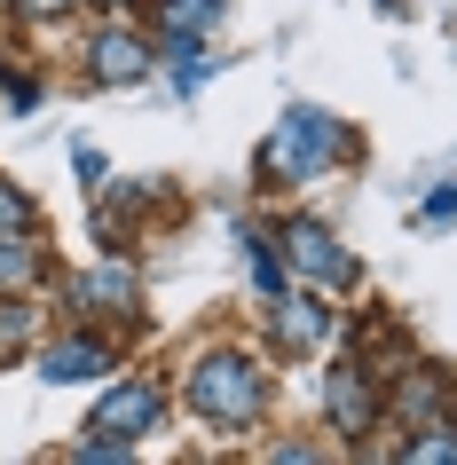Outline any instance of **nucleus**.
Returning <instances> with one entry per match:
<instances>
[{
  "label": "nucleus",
  "mask_w": 457,
  "mask_h": 465,
  "mask_svg": "<svg viewBox=\"0 0 457 465\" xmlns=\"http://www.w3.org/2000/svg\"><path fill=\"white\" fill-rule=\"evenodd\" d=\"M190 402L221 426H253L261 418V371L244 363V355H214V363L190 371Z\"/></svg>",
  "instance_id": "f257e3e1"
},
{
  "label": "nucleus",
  "mask_w": 457,
  "mask_h": 465,
  "mask_svg": "<svg viewBox=\"0 0 457 465\" xmlns=\"http://www.w3.org/2000/svg\"><path fill=\"white\" fill-rule=\"evenodd\" d=\"M150 418H158V387H150V379L119 387V394L95 411V426H87V434H95V441H87V458H111V450L126 441V426H150Z\"/></svg>",
  "instance_id": "f03ea898"
},
{
  "label": "nucleus",
  "mask_w": 457,
  "mask_h": 465,
  "mask_svg": "<svg viewBox=\"0 0 457 465\" xmlns=\"http://www.w3.org/2000/svg\"><path fill=\"white\" fill-rule=\"evenodd\" d=\"M292 269H300V276H315V284H332V276H347V252L332 245V229L300 221V229H292Z\"/></svg>",
  "instance_id": "7ed1b4c3"
},
{
  "label": "nucleus",
  "mask_w": 457,
  "mask_h": 465,
  "mask_svg": "<svg viewBox=\"0 0 457 465\" xmlns=\"http://www.w3.org/2000/svg\"><path fill=\"white\" fill-rule=\"evenodd\" d=\"M55 379V387H72V379H103L111 371V347L103 340H64V347H48V363H40Z\"/></svg>",
  "instance_id": "20e7f679"
},
{
  "label": "nucleus",
  "mask_w": 457,
  "mask_h": 465,
  "mask_svg": "<svg viewBox=\"0 0 457 465\" xmlns=\"http://www.w3.org/2000/svg\"><path fill=\"white\" fill-rule=\"evenodd\" d=\"M323 402H332V418L347 426V434H363V426H371V394H363V379H355V371H332Z\"/></svg>",
  "instance_id": "39448f33"
},
{
  "label": "nucleus",
  "mask_w": 457,
  "mask_h": 465,
  "mask_svg": "<svg viewBox=\"0 0 457 465\" xmlns=\"http://www.w3.org/2000/svg\"><path fill=\"white\" fill-rule=\"evenodd\" d=\"M143 40H103L95 48V79H111V87H119V79H143Z\"/></svg>",
  "instance_id": "423d86ee"
},
{
  "label": "nucleus",
  "mask_w": 457,
  "mask_h": 465,
  "mask_svg": "<svg viewBox=\"0 0 457 465\" xmlns=\"http://www.w3.org/2000/svg\"><path fill=\"white\" fill-rule=\"evenodd\" d=\"M276 340H284V347H315V340H323V316H315L308 300H292L284 316H276Z\"/></svg>",
  "instance_id": "0eeeda50"
},
{
  "label": "nucleus",
  "mask_w": 457,
  "mask_h": 465,
  "mask_svg": "<svg viewBox=\"0 0 457 465\" xmlns=\"http://www.w3.org/2000/svg\"><path fill=\"white\" fill-rule=\"evenodd\" d=\"M32 269H40V245H16V237H0V292H8V284H32Z\"/></svg>",
  "instance_id": "6e6552de"
},
{
  "label": "nucleus",
  "mask_w": 457,
  "mask_h": 465,
  "mask_svg": "<svg viewBox=\"0 0 457 465\" xmlns=\"http://www.w3.org/2000/svg\"><path fill=\"white\" fill-rule=\"evenodd\" d=\"M402 458H457V426H426V441H402Z\"/></svg>",
  "instance_id": "1a4fd4ad"
},
{
  "label": "nucleus",
  "mask_w": 457,
  "mask_h": 465,
  "mask_svg": "<svg viewBox=\"0 0 457 465\" xmlns=\"http://www.w3.org/2000/svg\"><path fill=\"white\" fill-rule=\"evenodd\" d=\"M214 16H221V0H174V8H166L174 32H197V25H214Z\"/></svg>",
  "instance_id": "9d476101"
},
{
  "label": "nucleus",
  "mask_w": 457,
  "mask_h": 465,
  "mask_svg": "<svg viewBox=\"0 0 457 465\" xmlns=\"http://www.w3.org/2000/svg\"><path fill=\"white\" fill-rule=\"evenodd\" d=\"M16 221H25V197H16L8 182H0V229H16Z\"/></svg>",
  "instance_id": "9b49d317"
}]
</instances>
